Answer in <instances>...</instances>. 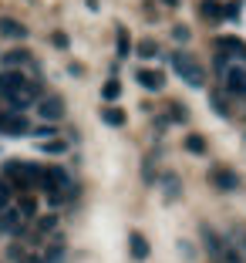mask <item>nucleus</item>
Masks as SVG:
<instances>
[{
    "label": "nucleus",
    "mask_w": 246,
    "mask_h": 263,
    "mask_svg": "<svg viewBox=\"0 0 246 263\" xmlns=\"http://www.w3.org/2000/svg\"><path fill=\"white\" fill-rule=\"evenodd\" d=\"M27 132H31V122H27V115H21V111H10V108L0 111V135L21 139V135H27Z\"/></svg>",
    "instance_id": "39448f33"
},
{
    "label": "nucleus",
    "mask_w": 246,
    "mask_h": 263,
    "mask_svg": "<svg viewBox=\"0 0 246 263\" xmlns=\"http://www.w3.org/2000/svg\"><path fill=\"white\" fill-rule=\"evenodd\" d=\"M131 44H128V31L125 27H118V58H128Z\"/></svg>",
    "instance_id": "a211bd4d"
},
{
    "label": "nucleus",
    "mask_w": 246,
    "mask_h": 263,
    "mask_svg": "<svg viewBox=\"0 0 246 263\" xmlns=\"http://www.w3.org/2000/svg\"><path fill=\"white\" fill-rule=\"evenodd\" d=\"M34 135H37V139H47V135H54V128H51V125H44V128H34Z\"/></svg>",
    "instance_id": "bb28decb"
},
{
    "label": "nucleus",
    "mask_w": 246,
    "mask_h": 263,
    "mask_svg": "<svg viewBox=\"0 0 246 263\" xmlns=\"http://www.w3.org/2000/svg\"><path fill=\"white\" fill-rule=\"evenodd\" d=\"M24 263H44V256H37V253H27V260Z\"/></svg>",
    "instance_id": "c85d7f7f"
},
{
    "label": "nucleus",
    "mask_w": 246,
    "mask_h": 263,
    "mask_svg": "<svg viewBox=\"0 0 246 263\" xmlns=\"http://www.w3.org/2000/svg\"><path fill=\"white\" fill-rule=\"evenodd\" d=\"M128 250H131V260H145L148 256V240L142 233H131L128 236Z\"/></svg>",
    "instance_id": "9b49d317"
},
{
    "label": "nucleus",
    "mask_w": 246,
    "mask_h": 263,
    "mask_svg": "<svg viewBox=\"0 0 246 263\" xmlns=\"http://www.w3.org/2000/svg\"><path fill=\"white\" fill-rule=\"evenodd\" d=\"M135 81H139L145 91H159V88H162V74H159V71H148V68L135 71Z\"/></svg>",
    "instance_id": "9d476101"
},
{
    "label": "nucleus",
    "mask_w": 246,
    "mask_h": 263,
    "mask_svg": "<svg viewBox=\"0 0 246 263\" xmlns=\"http://www.w3.org/2000/svg\"><path fill=\"white\" fill-rule=\"evenodd\" d=\"M172 118H176V122H185V111H182V105H172Z\"/></svg>",
    "instance_id": "a878e982"
},
{
    "label": "nucleus",
    "mask_w": 246,
    "mask_h": 263,
    "mask_svg": "<svg viewBox=\"0 0 246 263\" xmlns=\"http://www.w3.org/2000/svg\"><path fill=\"white\" fill-rule=\"evenodd\" d=\"M17 213H21L24 219H34V216H37V202H34L31 196H24V199H21V206H17Z\"/></svg>",
    "instance_id": "dca6fc26"
},
{
    "label": "nucleus",
    "mask_w": 246,
    "mask_h": 263,
    "mask_svg": "<svg viewBox=\"0 0 246 263\" xmlns=\"http://www.w3.org/2000/svg\"><path fill=\"white\" fill-rule=\"evenodd\" d=\"M37 115L44 118V122H61L64 118V98L61 95H44V98L37 101Z\"/></svg>",
    "instance_id": "423d86ee"
},
{
    "label": "nucleus",
    "mask_w": 246,
    "mask_h": 263,
    "mask_svg": "<svg viewBox=\"0 0 246 263\" xmlns=\"http://www.w3.org/2000/svg\"><path fill=\"white\" fill-rule=\"evenodd\" d=\"M64 240H51V247H47V253H44V263H61L64 260Z\"/></svg>",
    "instance_id": "2eb2a0df"
},
{
    "label": "nucleus",
    "mask_w": 246,
    "mask_h": 263,
    "mask_svg": "<svg viewBox=\"0 0 246 263\" xmlns=\"http://www.w3.org/2000/svg\"><path fill=\"white\" fill-rule=\"evenodd\" d=\"M139 54L142 58H155V41H142V44H139Z\"/></svg>",
    "instance_id": "393cba45"
},
{
    "label": "nucleus",
    "mask_w": 246,
    "mask_h": 263,
    "mask_svg": "<svg viewBox=\"0 0 246 263\" xmlns=\"http://www.w3.org/2000/svg\"><path fill=\"white\" fill-rule=\"evenodd\" d=\"M7 256H10L14 263H24V260H27V250H24L21 243H14V247H7Z\"/></svg>",
    "instance_id": "5701e85b"
},
{
    "label": "nucleus",
    "mask_w": 246,
    "mask_h": 263,
    "mask_svg": "<svg viewBox=\"0 0 246 263\" xmlns=\"http://www.w3.org/2000/svg\"><path fill=\"white\" fill-rule=\"evenodd\" d=\"M216 68L223 78V88L233 95H246V61H230V58H216Z\"/></svg>",
    "instance_id": "7ed1b4c3"
},
{
    "label": "nucleus",
    "mask_w": 246,
    "mask_h": 263,
    "mask_svg": "<svg viewBox=\"0 0 246 263\" xmlns=\"http://www.w3.org/2000/svg\"><path fill=\"white\" fill-rule=\"evenodd\" d=\"M0 101L7 105L10 111H27L34 105V98H31V91H27V78L21 74V71H0Z\"/></svg>",
    "instance_id": "f257e3e1"
},
{
    "label": "nucleus",
    "mask_w": 246,
    "mask_h": 263,
    "mask_svg": "<svg viewBox=\"0 0 246 263\" xmlns=\"http://www.w3.org/2000/svg\"><path fill=\"white\" fill-rule=\"evenodd\" d=\"M162 4H169V7H176V4H179V0H162Z\"/></svg>",
    "instance_id": "c756f323"
},
{
    "label": "nucleus",
    "mask_w": 246,
    "mask_h": 263,
    "mask_svg": "<svg viewBox=\"0 0 246 263\" xmlns=\"http://www.w3.org/2000/svg\"><path fill=\"white\" fill-rule=\"evenodd\" d=\"M0 230H4V233H14V236H21V233H24V216L17 213V206L0 209Z\"/></svg>",
    "instance_id": "6e6552de"
},
{
    "label": "nucleus",
    "mask_w": 246,
    "mask_h": 263,
    "mask_svg": "<svg viewBox=\"0 0 246 263\" xmlns=\"http://www.w3.org/2000/svg\"><path fill=\"white\" fill-rule=\"evenodd\" d=\"M101 95H105V101H115L118 95H122V85H118V81H105V88H101Z\"/></svg>",
    "instance_id": "6ab92c4d"
},
{
    "label": "nucleus",
    "mask_w": 246,
    "mask_h": 263,
    "mask_svg": "<svg viewBox=\"0 0 246 263\" xmlns=\"http://www.w3.org/2000/svg\"><path fill=\"white\" fill-rule=\"evenodd\" d=\"M0 34L4 37H14V41H24L27 37V27L21 21H14V17H0Z\"/></svg>",
    "instance_id": "1a4fd4ad"
},
{
    "label": "nucleus",
    "mask_w": 246,
    "mask_h": 263,
    "mask_svg": "<svg viewBox=\"0 0 246 263\" xmlns=\"http://www.w3.org/2000/svg\"><path fill=\"white\" fill-rule=\"evenodd\" d=\"M24 64H31V54H27V51H21V47L4 54V68H7V71H17V68H24Z\"/></svg>",
    "instance_id": "f8f14e48"
},
{
    "label": "nucleus",
    "mask_w": 246,
    "mask_h": 263,
    "mask_svg": "<svg viewBox=\"0 0 246 263\" xmlns=\"http://www.w3.org/2000/svg\"><path fill=\"white\" fill-rule=\"evenodd\" d=\"M54 226H58V216H54V213H47V216H41L37 223H34V243H37V236H44V233H51ZM31 243V247H34Z\"/></svg>",
    "instance_id": "4468645a"
},
{
    "label": "nucleus",
    "mask_w": 246,
    "mask_h": 263,
    "mask_svg": "<svg viewBox=\"0 0 246 263\" xmlns=\"http://www.w3.org/2000/svg\"><path fill=\"white\" fill-rule=\"evenodd\" d=\"M162 186H165V196H169V199L179 196V179L176 176H165V179H162Z\"/></svg>",
    "instance_id": "412c9836"
},
{
    "label": "nucleus",
    "mask_w": 246,
    "mask_h": 263,
    "mask_svg": "<svg viewBox=\"0 0 246 263\" xmlns=\"http://www.w3.org/2000/svg\"><path fill=\"white\" fill-rule=\"evenodd\" d=\"M41 176H44V169L34 162H21V159L4 162V182L10 186V193H31V189H37Z\"/></svg>",
    "instance_id": "f03ea898"
},
{
    "label": "nucleus",
    "mask_w": 246,
    "mask_h": 263,
    "mask_svg": "<svg viewBox=\"0 0 246 263\" xmlns=\"http://www.w3.org/2000/svg\"><path fill=\"white\" fill-rule=\"evenodd\" d=\"M172 34H176V37H179V41H189V31H185L182 24H176V31H172Z\"/></svg>",
    "instance_id": "cd10ccee"
},
{
    "label": "nucleus",
    "mask_w": 246,
    "mask_h": 263,
    "mask_svg": "<svg viewBox=\"0 0 246 263\" xmlns=\"http://www.w3.org/2000/svg\"><path fill=\"white\" fill-rule=\"evenodd\" d=\"M10 206V186L0 179V209H7Z\"/></svg>",
    "instance_id": "b1692460"
},
{
    "label": "nucleus",
    "mask_w": 246,
    "mask_h": 263,
    "mask_svg": "<svg viewBox=\"0 0 246 263\" xmlns=\"http://www.w3.org/2000/svg\"><path fill=\"white\" fill-rule=\"evenodd\" d=\"M41 152H51V155H58V152H64V142L61 139H51V142H41Z\"/></svg>",
    "instance_id": "4be33fe9"
},
{
    "label": "nucleus",
    "mask_w": 246,
    "mask_h": 263,
    "mask_svg": "<svg viewBox=\"0 0 246 263\" xmlns=\"http://www.w3.org/2000/svg\"><path fill=\"white\" fill-rule=\"evenodd\" d=\"M172 61V71H176L179 78H182L185 85H193V88H202V81H206V74H202V68L193 61L189 54H182V51H176V54L169 58Z\"/></svg>",
    "instance_id": "20e7f679"
},
{
    "label": "nucleus",
    "mask_w": 246,
    "mask_h": 263,
    "mask_svg": "<svg viewBox=\"0 0 246 263\" xmlns=\"http://www.w3.org/2000/svg\"><path fill=\"white\" fill-rule=\"evenodd\" d=\"M185 148H189V152H206V139H202V135H189V139H185Z\"/></svg>",
    "instance_id": "aec40b11"
},
{
    "label": "nucleus",
    "mask_w": 246,
    "mask_h": 263,
    "mask_svg": "<svg viewBox=\"0 0 246 263\" xmlns=\"http://www.w3.org/2000/svg\"><path fill=\"white\" fill-rule=\"evenodd\" d=\"M101 118H105L108 125H125V111H118V108H105Z\"/></svg>",
    "instance_id": "f3484780"
},
{
    "label": "nucleus",
    "mask_w": 246,
    "mask_h": 263,
    "mask_svg": "<svg viewBox=\"0 0 246 263\" xmlns=\"http://www.w3.org/2000/svg\"><path fill=\"white\" fill-rule=\"evenodd\" d=\"M209 179H213V186L223 189V193H233V189L239 186V176L233 169H223V165H216V169L209 172Z\"/></svg>",
    "instance_id": "0eeeda50"
},
{
    "label": "nucleus",
    "mask_w": 246,
    "mask_h": 263,
    "mask_svg": "<svg viewBox=\"0 0 246 263\" xmlns=\"http://www.w3.org/2000/svg\"><path fill=\"white\" fill-rule=\"evenodd\" d=\"M199 14L206 17V21H223V0H202L199 4Z\"/></svg>",
    "instance_id": "ddd939ff"
}]
</instances>
